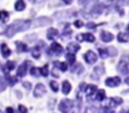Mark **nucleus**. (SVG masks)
Returning a JSON list of instances; mask_svg holds the SVG:
<instances>
[{"label":"nucleus","mask_w":129,"mask_h":113,"mask_svg":"<svg viewBox=\"0 0 129 113\" xmlns=\"http://www.w3.org/2000/svg\"><path fill=\"white\" fill-rule=\"evenodd\" d=\"M25 8H26V4H25L24 0H16V3H15V10L16 11H23Z\"/></svg>","instance_id":"nucleus-15"},{"label":"nucleus","mask_w":129,"mask_h":113,"mask_svg":"<svg viewBox=\"0 0 129 113\" xmlns=\"http://www.w3.org/2000/svg\"><path fill=\"white\" fill-rule=\"evenodd\" d=\"M23 85H24V88H26V89H30V88H31V85H30V83H29V82H24V83H23Z\"/></svg>","instance_id":"nucleus-38"},{"label":"nucleus","mask_w":129,"mask_h":113,"mask_svg":"<svg viewBox=\"0 0 129 113\" xmlns=\"http://www.w3.org/2000/svg\"><path fill=\"white\" fill-rule=\"evenodd\" d=\"M108 52L110 53V55H117V49L115 48H109Z\"/></svg>","instance_id":"nucleus-35"},{"label":"nucleus","mask_w":129,"mask_h":113,"mask_svg":"<svg viewBox=\"0 0 129 113\" xmlns=\"http://www.w3.org/2000/svg\"><path fill=\"white\" fill-rule=\"evenodd\" d=\"M28 65H29V62L25 60L19 68H18V77H24L26 74V69H28Z\"/></svg>","instance_id":"nucleus-10"},{"label":"nucleus","mask_w":129,"mask_h":113,"mask_svg":"<svg viewBox=\"0 0 129 113\" xmlns=\"http://www.w3.org/2000/svg\"><path fill=\"white\" fill-rule=\"evenodd\" d=\"M9 20V13L5 10H0V21L1 23H6Z\"/></svg>","instance_id":"nucleus-18"},{"label":"nucleus","mask_w":129,"mask_h":113,"mask_svg":"<svg viewBox=\"0 0 129 113\" xmlns=\"http://www.w3.org/2000/svg\"><path fill=\"white\" fill-rule=\"evenodd\" d=\"M105 84L108 85V87H118L119 84H120V78L119 77H112V78H108L107 80H105Z\"/></svg>","instance_id":"nucleus-8"},{"label":"nucleus","mask_w":129,"mask_h":113,"mask_svg":"<svg viewBox=\"0 0 129 113\" xmlns=\"http://www.w3.org/2000/svg\"><path fill=\"white\" fill-rule=\"evenodd\" d=\"M50 52L53 53V54H56V55H60L63 52H64V49H63V47L59 44V43H51V45H50Z\"/></svg>","instance_id":"nucleus-7"},{"label":"nucleus","mask_w":129,"mask_h":113,"mask_svg":"<svg viewBox=\"0 0 129 113\" xmlns=\"http://www.w3.org/2000/svg\"><path fill=\"white\" fill-rule=\"evenodd\" d=\"M79 49H80V45L77 44V43H70V44H68V52H70V53H75V52H78Z\"/></svg>","instance_id":"nucleus-16"},{"label":"nucleus","mask_w":129,"mask_h":113,"mask_svg":"<svg viewBox=\"0 0 129 113\" xmlns=\"http://www.w3.org/2000/svg\"><path fill=\"white\" fill-rule=\"evenodd\" d=\"M19 112H26V108L24 106H19Z\"/></svg>","instance_id":"nucleus-40"},{"label":"nucleus","mask_w":129,"mask_h":113,"mask_svg":"<svg viewBox=\"0 0 129 113\" xmlns=\"http://www.w3.org/2000/svg\"><path fill=\"white\" fill-rule=\"evenodd\" d=\"M14 68H15V63H14V62H8V63H6V65L4 67V72H5V73H8V72L13 71Z\"/></svg>","instance_id":"nucleus-23"},{"label":"nucleus","mask_w":129,"mask_h":113,"mask_svg":"<svg viewBox=\"0 0 129 113\" xmlns=\"http://www.w3.org/2000/svg\"><path fill=\"white\" fill-rule=\"evenodd\" d=\"M84 38H85L86 41H89V43H93V41L95 40V37H94L93 34H90V33H85V34H84Z\"/></svg>","instance_id":"nucleus-31"},{"label":"nucleus","mask_w":129,"mask_h":113,"mask_svg":"<svg viewBox=\"0 0 129 113\" xmlns=\"http://www.w3.org/2000/svg\"><path fill=\"white\" fill-rule=\"evenodd\" d=\"M0 50H1V54H3V57H4V58H8V57L11 54V50L9 49V47H8L5 43H3V44H1Z\"/></svg>","instance_id":"nucleus-12"},{"label":"nucleus","mask_w":129,"mask_h":113,"mask_svg":"<svg viewBox=\"0 0 129 113\" xmlns=\"http://www.w3.org/2000/svg\"><path fill=\"white\" fill-rule=\"evenodd\" d=\"M5 88H6V80H5V78L0 77V92H4Z\"/></svg>","instance_id":"nucleus-30"},{"label":"nucleus","mask_w":129,"mask_h":113,"mask_svg":"<svg viewBox=\"0 0 129 113\" xmlns=\"http://www.w3.org/2000/svg\"><path fill=\"white\" fill-rule=\"evenodd\" d=\"M127 30H128V33H129V25H128V28H127Z\"/></svg>","instance_id":"nucleus-44"},{"label":"nucleus","mask_w":129,"mask_h":113,"mask_svg":"<svg viewBox=\"0 0 129 113\" xmlns=\"http://www.w3.org/2000/svg\"><path fill=\"white\" fill-rule=\"evenodd\" d=\"M109 103H110V106H112V104H113V106H119V104L123 103V99L119 98V97H113V98H110Z\"/></svg>","instance_id":"nucleus-20"},{"label":"nucleus","mask_w":129,"mask_h":113,"mask_svg":"<svg viewBox=\"0 0 129 113\" xmlns=\"http://www.w3.org/2000/svg\"><path fill=\"white\" fill-rule=\"evenodd\" d=\"M122 5H129V0H119Z\"/></svg>","instance_id":"nucleus-39"},{"label":"nucleus","mask_w":129,"mask_h":113,"mask_svg":"<svg viewBox=\"0 0 129 113\" xmlns=\"http://www.w3.org/2000/svg\"><path fill=\"white\" fill-rule=\"evenodd\" d=\"M67 59H68V62H69V63H72V64H73V63L75 62V55H74V53H70V52H69V53L67 54Z\"/></svg>","instance_id":"nucleus-32"},{"label":"nucleus","mask_w":129,"mask_h":113,"mask_svg":"<svg viewBox=\"0 0 129 113\" xmlns=\"http://www.w3.org/2000/svg\"><path fill=\"white\" fill-rule=\"evenodd\" d=\"M30 27H31V21L30 20H15L13 24H10L8 27L5 34H6L8 38H11V37H14L16 33H19V32L28 30Z\"/></svg>","instance_id":"nucleus-1"},{"label":"nucleus","mask_w":129,"mask_h":113,"mask_svg":"<svg viewBox=\"0 0 129 113\" xmlns=\"http://www.w3.org/2000/svg\"><path fill=\"white\" fill-rule=\"evenodd\" d=\"M6 112H14V109H13L11 107H8V108H6Z\"/></svg>","instance_id":"nucleus-42"},{"label":"nucleus","mask_w":129,"mask_h":113,"mask_svg":"<svg viewBox=\"0 0 129 113\" xmlns=\"http://www.w3.org/2000/svg\"><path fill=\"white\" fill-rule=\"evenodd\" d=\"M54 65L56 67V68H59L61 72H65L67 69H68V64L67 63H60V62H54Z\"/></svg>","instance_id":"nucleus-21"},{"label":"nucleus","mask_w":129,"mask_h":113,"mask_svg":"<svg viewBox=\"0 0 129 113\" xmlns=\"http://www.w3.org/2000/svg\"><path fill=\"white\" fill-rule=\"evenodd\" d=\"M103 74H104V67H103V65H96V67L94 68L93 73H91V78L96 80V79H99Z\"/></svg>","instance_id":"nucleus-6"},{"label":"nucleus","mask_w":129,"mask_h":113,"mask_svg":"<svg viewBox=\"0 0 129 113\" xmlns=\"http://www.w3.org/2000/svg\"><path fill=\"white\" fill-rule=\"evenodd\" d=\"M100 39L103 40V41H105V43H109V41H112L114 37H113V34L112 33H109V32H102L100 33Z\"/></svg>","instance_id":"nucleus-11"},{"label":"nucleus","mask_w":129,"mask_h":113,"mask_svg":"<svg viewBox=\"0 0 129 113\" xmlns=\"http://www.w3.org/2000/svg\"><path fill=\"white\" fill-rule=\"evenodd\" d=\"M125 83H127V84L129 85V78H127V79H125Z\"/></svg>","instance_id":"nucleus-43"},{"label":"nucleus","mask_w":129,"mask_h":113,"mask_svg":"<svg viewBox=\"0 0 129 113\" xmlns=\"http://www.w3.org/2000/svg\"><path fill=\"white\" fill-rule=\"evenodd\" d=\"M108 53H109V52H108V50H105V49H102V48L99 49V55H100V58H102V59H107V58L109 57V54H108Z\"/></svg>","instance_id":"nucleus-27"},{"label":"nucleus","mask_w":129,"mask_h":113,"mask_svg":"<svg viewBox=\"0 0 129 113\" xmlns=\"http://www.w3.org/2000/svg\"><path fill=\"white\" fill-rule=\"evenodd\" d=\"M40 74L43 77H48L49 75V65L48 64H45L43 68H40Z\"/></svg>","instance_id":"nucleus-26"},{"label":"nucleus","mask_w":129,"mask_h":113,"mask_svg":"<svg viewBox=\"0 0 129 113\" xmlns=\"http://www.w3.org/2000/svg\"><path fill=\"white\" fill-rule=\"evenodd\" d=\"M94 98H95V101H98V102H102V101L105 98V92H104L103 89H100V91H96V93H95Z\"/></svg>","instance_id":"nucleus-17"},{"label":"nucleus","mask_w":129,"mask_h":113,"mask_svg":"<svg viewBox=\"0 0 129 113\" xmlns=\"http://www.w3.org/2000/svg\"><path fill=\"white\" fill-rule=\"evenodd\" d=\"M6 79H8V82H9V85H14L15 83H16V78H14V77H6Z\"/></svg>","instance_id":"nucleus-33"},{"label":"nucleus","mask_w":129,"mask_h":113,"mask_svg":"<svg viewBox=\"0 0 129 113\" xmlns=\"http://www.w3.org/2000/svg\"><path fill=\"white\" fill-rule=\"evenodd\" d=\"M84 59H85V62L88 64H94L98 60V55L93 50H88L85 54H84Z\"/></svg>","instance_id":"nucleus-4"},{"label":"nucleus","mask_w":129,"mask_h":113,"mask_svg":"<svg viewBox=\"0 0 129 113\" xmlns=\"http://www.w3.org/2000/svg\"><path fill=\"white\" fill-rule=\"evenodd\" d=\"M58 34H59V32H58L56 29L50 28V29L46 32V38H48L49 40H53V39H55V38L58 37Z\"/></svg>","instance_id":"nucleus-13"},{"label":"nucleus","mask_w":129,"mask_h":113,"mask_svg":"<svg viewBox=\"0 0 129 113\" xmlns=\"http://www.w3.org/2000/svg\"><path fill=\"white\" fill-rule=\"evenodd\" d=\"M74 107V103L70 99H63L59 104V111L60 112H70Z\"/></svg>","instance_id":"nucleus-2"},{"label":"nucleus","mask_w":129,"mask_h":113,"mask_svg":"<svg viewBox=\"0 0 129 113\" xmlns=\"http://www.w3.org/2000/svg\"><path fill=\"white\" fill-rule=\"evenodd\" d=\"M118 40H119L120 43H127L129 40L128 34H125V33H119V34H118Z\"/></svg>","instance_id":"nucleus-24"},{"label":"nucleus","mask_w":129,"mask_h":113,"mask_svg":"<svg viewBox=\"0 0 129 113\" xmlns=\"http://www.w3.org/2000/svg\"><path fill=\"white\" fill-rule=\"evenodd\" d=\"M16 44V49H18V52H26L28 50V47H26V44H24V43H21V41H16L15 43Z\"/></svg>","instance_id":"nucleus-19"},{"label":"nucleus","mask_w":129,"mask_h":113,"mask_svg":"<svg viewBox=\"0 0 129 113\" xmlns=\"http://www.w3.org/2000/svg\"><path fill=\"white\" fill-rule=\"evenodd\" d=\"M117 69H118V72L120 74H128V63L125 60H120L118 67H117Z\"/></svg>","instance_id":"nucleus-9"},{"label":"nucleus","mask_w":129,"mask_h":113,"mask_svg":"<svg viewBox=\"0 0 129 113\" xmlns=\"http://www.w3.org/2000/svg\"><path fill=\"white\" fill-rule=\"evenodd\" d=\"M95 27H96V25H95L94 23H88V24H86V28H88V29H94Z\"/></svg>","instance_id":"nucleus-36"},{"label":"nucleus","mask_w":129,"mask_h":113,"mask_svg":"<svg viewBox=\"0 0 129 113\" xmlns=\"http://www.w3.org/2000/svg\"><path fill=\"white\" fill-rule=\"evenodd\" d=\"M30 74L33 75V77H39L40 75V69H38L35 67H31L30 68Z\"/></svg>","instance_id":"nucleus-29"},{"label":"nucleus","mask_w":129,"mask_h":113,"mask_svg":"<svg viewBox=\"0 0 129 113\" xmlns=\"http://www.w3.org/2000/svg\"><path fill=\"white\" fill-rule=\"evenodd\" d=\"M40 48L39 47H35V48H33L31 49V55L35 58V59H38V58H40Z\"/></svg>","instance_id":"nucleus-22"},{"label":"nucleus","mask_w":129,"mask_h":113,"mask_svg":"<svg viewBox=\"0 0 129 113\" xmlns=\"http://www.w3.org/2000/svg\"><path fill=\"white\" fill-rule=\"evenodd\" d=\"M96 91V88L94 87V85H88L86 87V89H85V93L88 94V97L90 96V94H94V92Z\"/></svg>","instance_id":"nucleus-28"},{"label":"nucleus","mask_w":129,"mask_h":113,"mask_svg":"<svg viewBox=\"0 0 129 113\" xmlns=\"http://www.w3.org/2000/svg\"><path fill=\"white\" fill-rule=\"evenodd\" d=\"M61 91H63L64 94H68V93L72 91V84H70L68 80H64V82L61 83Z\"/></svg>","instance_id":"nucleus-14"},{"label":"nucleus","mask_w":129,"mask_h":113,"mask_svg":"<svg viewBox=\"0 0 129 113\" xmlns=\"http://www.w3.org/2000/svg\"><path fill=\"white\" fill-rule=\"evenodd\" d=\"M74 25H75V28H82V27L84 25V23H83L82 20H75V21H74Z\"/></svg>","instance_id":"nucleus-34"},{"label":"nucleus","mask_w":129,"mask_h":113,"mask_svg":"<svg viewBox=\"0 0 129 113\" xmlns=\"http://www.w3.org/2000/svg\"><path fill=\"white\" fill-rule=\"evenodd\" d=\"M64 4H67V5H69V4H72L73 3V0H61Z\"/></svg>","instance_id":"nucleus-41"},{"label":"nucleus","mask_w":129,"mask_h":113,"mask_svg":"<svg viewBox=\"0 0 129 113\" xmlns=\"http://www.w3.org/2000/svg\"><path fill=\"white\" fill-rule=\"evenodd\" d=\"M49 85H50V89H51L53 92H58V91H59V84H58L55 80H51V82L49 83Z\"/></svg>","instance_id":"nucleus-25"},{"label":"nucleus","mask_w":129,"mask_h":113,"mask_svg":"<svg viewBox=\"0 0 129 113\" xmlns=\"http://www.w3.org/2000/svg\"><path fill=\"white\" fill-rule=\"evenodd\" d=\"M51 23V19L50 18H46V16H42V18H37L34 21H31V27L33 28H38V27H44V25H48Z\"/></svg>","instance_id":"nucleus-3"},{"label":"nucleus","mask_w":129,"mask_h":113,"mask_svg":"<svg viewBox=\"0 0 129 113\" xmlns=\"http://www.w3.org/2000/svg\"><path fill=\"white\" fill-rule=\"evenodd\" d=\"M46 93V88H45V85L42 84V83H39V84H37L35 85V88H34V92H33V94H34V97H42Z\"/></svg>","instance_id":"nucleus-5"},{"label":"nucleus","mask_w":129,"mask_h":113,"mask_svg":"<svg viewBox=\"0 0 129 113\" xmlns=\"http://www.w3.org/2000/svg\"><path fill=\"white\" fill-rule=\"evenodd\" d=\"M77 39H78L79 41H83V40H85V38H84V34H78V35H77Z\"/></svg>","instance_id":"nucleus-37"}]
</instances>
